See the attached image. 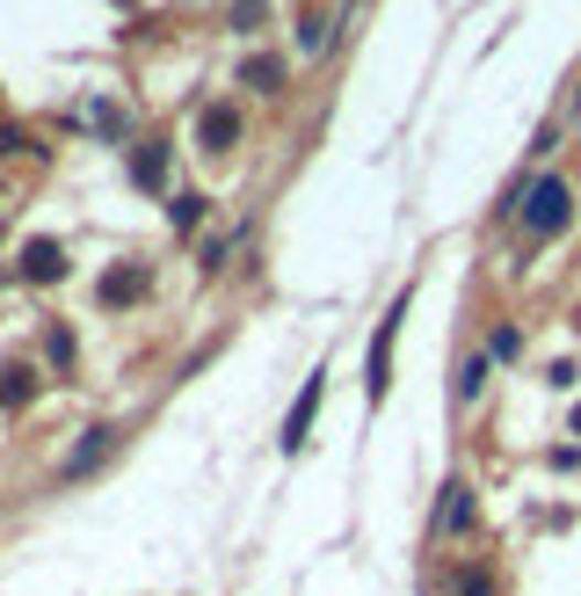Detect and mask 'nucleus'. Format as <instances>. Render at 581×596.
I'll return each mask as SVG.
<instances>
[{"mask_svg":"<svg viewBox=\"0 0 581 596\" xmlns=\"http://www.w3.org/2000/svg\"><path fill=\"white\" fill-rule=\"evenodd\" d=\"M567 219H574V190H567L560 175H546L538 190L524 196V226H530V241H552V233H567Z\"/></svg>","mask_w":581,"mask_h":596,"instance_id":"1","label":"nucleus"},{"mask_svg":"<svg viewBox=\"0 0 581 596\" xmlns=\"http://www.w3.org/2000/svg\"><path fill=\"white\" fill-rule=\"evenodd\" d=\"M196 139H204V153H233V139H240V109L212 103V109H204V124H196Z\"/></svg>","mask_w":581,"mask_h":596,"instance_id":"2","label":"nucleus"},{"mask_svg":"<svg viewBox=\"0 0 581 596\" xmlns=\"http://www.w3.org/2000/svg\"><path fill=\"white\" fill-rule=\"evenodd\" d=\"M109 451H117V429H109V422H103V429H88V437H80V444H73V451H66V480L95 473V466H103Z\"/></svg>","mask_w":581,"mask_h":596,"instance_id":"3","label":"nucleus"},{"mask_svg":"<svg viewBox=\"0 0 581 596\" xmlns=\"http://www.w3.org/2000/svg\"><path fill=\"white\" fill-rule=\"evenodd\" d=\"M22 277H30V284H58V277H66V247H58V241H30V247H22Z\"/></svg>","mask_w":581,"mask_h":596,"instance_id":"4","label":"nucleus"},{"mask_svg":"<svg viewBox=\"0 0 581 596\" xmlns=\"http://www.w3.org/2000/svg\"><path fill=\"white\" fill-rule=\"evenodd\" d=\"M95 298H103V306H131V298H146V269H131V263L103 269V284H95Z\"/></svg>","mask_w":581,"mask_h":596,"instance_id":"5","label":"nucleus"},{"mask_svg":"<svg viewBox=\"0 0 581 596\" xmlns=\"http://www.w3.org/2000/svg\"><path fill=\"white\" fill-rule=\"evenodd\" d=\"M313 415H320V379H305V393L291 401V422H283V451H299V444H305Z\"/></svg>","mask_w":581,"mask_h":596,"instance_id":"6","label":"nucleus"},{"mask_svg":"<svg viewBox=\"0 0 581 596\" xmlns=\"http://www.w3.org/2000/svg\"><path fill=\"white\" fill-rule=\"evenodd\" d=\"M473 524V488H465V480H451V488H443V502H437V531H465Z\"/></svg>","mask_w":581,"mask_h":596,"instance_id":"7","label":"nucleus"},{"mask_svg":"<svg viewBox=\"0 0 581 596\" xmlns=\"http://www.w3.org/2000/svg\"><path fill=\"white\" fill-rule=\"evenodd\" d=\"M36 401V371L30 364H0V407H30Z\"/></svg>","mask_w":581,"mask_h":596,"instance_id":"8","label":"nucleus"},{"mask_svg":"<svg viewBox=\"0 0 581 596\" xmlns=\"http://www.w3.org/2000/svg\"><path fill=\"white\" fill-rule=\"evenodd\" d=\"M240 81H247V88H255V95H283V58L255 52V58H247V66H240Z\"/></svg>","mask_w":581,"mask_h":596,"instance_id":"9","label":"nucleus"},{"mask_svg":"<svg viewBox=\"0 0 581 596\" xmlns=\"http://www.w3.org/2000/svg\"><path fill=\"white\" fill-rule=\"evenodd\" d=\"M160 175H168V146H146V153L131 160V182H139V190H160Z\"/></svg>","mask_w":581,"mask_h":596,"instance_id":"10","label":"nucleus"},{"mask_svg":"<svg viewBox=\"0 0 581 596\" xmlns=\"http://www.w3.org/2000/svg\"><path fill=\"white\" fill-rule=\"evenodd\" d=\"M204 211H212V204H204V196L190 190V196H175V204H168V219H175V226L190 233V226H204Z\"/></svg>","mask_w":581,"mask_h":596,"instance_id":"11","label":"nucleus"},{"mask_svg":"<svg viewBox=\"0 0 581 596\" xmlns=\"http://www.w3.org/2000/svg\"><path fill=\"white\" fill-rule=\"evenodd\" d=\"M262 22H269V0H233V30H262Z\"/></svg>","mask_w":581,"mask_h":596,"instance_id":"12","label":"nucleus"},{"mask_svg":"<svg viewBox=\"0 0 581 596\" xmlns=\"http://www.w3.org/2000/svg\"><path fill=\"white\" fill-rule=\"evenodd\" d=\"M480 386H487V356H465L459 364V401H473Z\"/></svg>","mask_w":581,"mask_h":596,"instance_id":"13","label":"nucleus"},{"mask_svg":"<svg viewBox=\"0 0 581 596\" xmlns=\"http://www.w3.org/2000/svg\"><path fill=\"white\" fill-rule=\"evenodd\" d=\"M299 52H305V58L327 52V22H320V15H305V22H299Z\"/></svg>","mask_w":581,"mask_h":596,"instance_id":"14","label":"nucleus"},{"mask_svg":"<svg viewBox=\"0 0 581 596\" xmlns=\"http://www.w3.org/2000/svg\"><path fill=\"white\" fill-rule=\"evenodd\" d=\"M451 596H494V582L480 575V567H459V582H451Z\"/></svg>","mask_w":581,"mask_h":596,"instance_id":"15","label":"nucleus"},{"mask_svg":"<svg viewBox=\"0 0 581 596\" xmlns=\"http://www.w3.org/2000/svg\"><path fill=\"white\" fill-rule=\"evenodd\" d=\"M226 255H233V241H212V247H204V277H218V269H226Z\"/></svg>","mask_w":581,"mask_h":596,"instance_id":"16","label":"nucleus"}]
</instances>
